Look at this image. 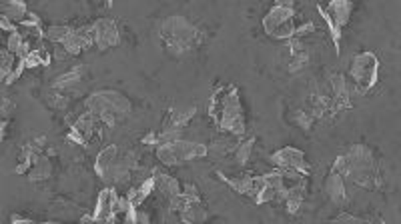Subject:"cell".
<instances>
[{
  "instance_id": "16",
  "label": "cell",
  "mask_w": 401,
  "mask_h": 224,
  "mask_svg": "<svg viewBox=\"0 0 401 224\" xmlns=\"http://www.w3.org/2000/svg\"><path fill=\"white\" fill-rule=\"evenodd\" d=\"M119 198L121 194H117L115 189H105L99 198H97V207H95V218H97V224L103 223L106 218H113L117 216V205H119Z\"/></svg>"
},
{
  "instance_id": "20",
  "label": "cell",
  "mask_w": 401,
  "mask_h": 224,
  "mask_svg": "<svg viewBox=\"0 0 401 224\" xmlns=\"http://www.w3.org/2000/svg\"><path fill=\"white\" fill-rule=\"evenodd\" d=\"M0 15L6 18H10L13 22H24L26 17L31 15L28 12V6L24 4V2H15V0H10V2H2V6H0Z\"/></svg>"
},
{
  "instance_id": "17",
  "label": "cell",
  "mask_w": 401,
  "mask_h": 224,
  "mask_svg": "<svg viewBox=\"0 0 401 224\" xmlns=\"http://www.w3.org/2000/svg\"><path fill=\"white\" fill-rule=\"evenodd\" d=\"M323 190L327 194V198L332 200L333 205L337 207H343L347 203V187H345V178L341 174L329 173L325 176V182H323Z\"/></svg>"
},
{
  "instance_id": "24",
  "label": "cell",
  "mask_w": 401,
  "mask_h": 224,
  "mask_svg": "<svg viewBox=\"0 0 401 224\" xmlns=\"http://www.w3.org/2000/svg\"><path fill=\"white\" fill-rule=\"evenodd\" d=\"M253 144H255V138H249V140H245V142H239L237 144V148H235V158H237V162H249V158H251V153H253Z\"/></svg>"
},
{
  "instance_id": "21",
  "label": "cell",
  "mask_w": 401,
  "mask_h": 224,
  "mask_svg": "<svg viewBox=\"0 0 401 224\" xmlns=\"http://www.w3.org/2000/svg\"><path fill=\"white\" fill-rule=\"evenodd\" d=\"M53 174V160L49 158V155H40L35 160V164L31 166V171H28V180H47L49 176Z\"/></svg>"
},
{
  "instance_id": "3",
  "label": "cell",
  "mask_w": 401,
  "mask_h": 224,
  "mask_svg": "<svg viewBox=\"0 0 401 224\" xmlns=\"http://www.w3.org/2000/svg\"><path fill=\"white\" fill-rule=\"evenodd\" d=\"M161 42L165 51L173 56H187L195 52L205 40L201 28H197L187 17H169L161 22L158 28Z\"/></svg>"
},
{
  "instance_id": "18",
  "label": "cell",
  "mask_w": 401,
  "mask_h": 224,
  "mask_svg": "<svg viewBox=\"0 0 401 224\" xmlns=\"http://www.w3.org/2000/svg\"><path fill=\"white\" fill-rule=\"evenodd\" d=\"M153 180H155V190H157L158 194H163V198H165L169 205H171L173 200H177V198L181 196V192H183V187L179 184V180L173 178V176H169V174L155 171V173H153Z\"/></svg>"
},
{
  "instance_id": "25",
  "label": "cell",
  "mask_w": 401,
  "mask_h": 224,
  "mask_svg": "<svg viewBox=\"0 0 401 224\" xmlns=\"http://www.w3.org/2000/svg\"><path fill=\"white\" fill-rule=\"evenodd\" d=\"M332 224H366V218L353 216V214H349V212H341L337 218H333Z\"/></svg>"
},
{
  "instance_id": "15",
  "label": "cell",
  "mask_w": 401,
  "mask_h": 224,
  "mask_svg": "<svg viewBox=\"0 0 401 224\" xmlns=\"http://www.w3.org/2000/svg\"><path fill=\"white\" fill-rule=\"evenodd\" d=\"M317 10L321 12V17L325 18V20H332L333 24H337L341 31H343V26L349 22V18H351V12H353V2H349V0H333L329 4H325V6H317Z\"/></svg>"
},
{
  "instance_id": "6",
  "label": "cell",
  "mask_w": 401,
  "mask_h": 224,
  "mask_svg": "<svg viewBox=\"0 0 401 224\" xmlns=\"http://www.w3.org/2000/svg\"><path fill=\"white\" fill-rule=\"evenodd\" d=\"M349 85L353 94L366 96L379 80V58L371 51L357 52L349 62Z\"/></svg>"
},
{
  "instance_id": "10",
  "label": "cell",
  "mask_w": 401,
  "mask_h": 224,
  "mask_svg": "<svg viewBox=\"0 0 401 224\" xmlns=\"http://www.w3.org/2000/svg\"><path fill=\"white\" fill-rule=\"evenodd\" d=\"M90 31H92V40H95V49L97 51L113 49V46H117L121 42L117 22L113 18H97L90 24Z\"/></svg>"
},
{
  "instance_id": "13",
  "label": "cell",
  "mask_w": 401,
  "mask_h": 224,
  "mask_svg": "<svg viewBox=\"0 0 401 224\" xmlns=\"http://www.w3.org/2000/svg\"><path fill=\"white\" fill-rule=\"evenodd\" d=\"M87 80H88L87 67H74V69H70L69 72L60 74L58 78H54L53 90L70 96V94H76L81 88L85 87Z\"/></svg>"
},
{
  "instance_id": "2",
  "label": "cell",
  "mask_w": 401,
  "mask_h": 224,
  "mask_svg": "<svg viewBox=\"0 0 401 224\" xmlns=\"http://www.w3.org/2000/svg\"><path fill=\"white\" fill-rule=\"evenodd\" d=\"M209 117L221 132H227L231 137H243L247 130L243 104L235 85L219 87L213 92L209 101Z\"/></svg>"
},
{
  "instance_id": "28",
  "label": "cell",
  "mask_w": 401,
  "mask_h": 224,
  "mask_svg": "<svg viewBox=\"0 0 401 224\" xmlns=\"http://www.w3.org/2000/svg\"><path fill=\"white\" fill-rule=\"evenodd\" d=\"M366 224H385L382 218H366Z\"/></svg>"
},
{
  "instance_id": "1",
  "label": "cell",
  "mask_w": 401,
  "mask_h": 224,
  "mask_svg": "<svg viewBox=\"0 0 401 224\" xmlns=\"http://www.w3.org/2000/svg\"><path fill=\"white\" fill-rule=\"evenodd\" d=\"M332 171L366 190L382 189L384 182L379 160L366 144H351L343 155L333 160Z\"/></svg>"
},
{
  "instance_id": "14",
  "label": "cell",
  "mask_w": 401,
  "mask_h": 224,
  "mask_svg": "<svg viewBox=\"0 0 401 224\" xmlns=\"http://www.w3.org/2000/svg\"><path fill=\"white\" fill-rule=\"evenodd\" d=\"M329 87H332L329 98H332L333 114H337V112H341V110H345V108H351V104H353L351 103L353 90H351V85H349L347 78H345L343 74H335V76H332Z\"/></svg>"
},
{
  "instance_id": "8",
  "label": "cell",
  "mask_w": 401,
  "mask_h": 224,
  "mask_svg": "<svg viewBox=\"0 0 401 224\" xmlns=\"http://www.w3.org/2000/svg\"><path fill=\"white\" fill-rule=\"evenodd\" d=\"M155 155L163 164L174 166V164H183L187 160L207 156L209 155V146H205L201 142H189V140H183V138H174V140L161 142L155 148Z\"/></svg>"
},
{
  "instance_id": "7",
  "label": "cell",
  "mask_w": 401,
  "mask_h": 224,
  "mask_svg": "<svg viewBox=\"0 0 401 224\" xmlns=\"http://www.w3.org/2000/svg\"><path fill=\"white\" fill-rule=\"evenodd\" d=\"M297 18H295V4L279 0L271 6V10L263 18V31L271 38L279 40H291L295 38L297 33Z\"/></svg>"
},
{
  "instance_id": "5",
  "label": "cell",
  "mask_w": 401,
  "mask_h": 224,
  "mask_svg": "<svg viewBox=\"0 0 401 224\" xmlns=\"http://www.w3.org/2000/svg\"><path fill=\"white\" fill-rule=\"evenodd\" d=\"M88 112H92L105 126H115L131 114V101L117 90H99L87 98Z\"/></svg>"
},
{
  "instance_id": "4",
  "label": "cell",
  "mask_w": 401,
  "mask_h": 224,
  "mask_svg": "<svg viewBox=\"0 0 401 224\" xmlns=\"http://www.w3.org/2000/svg\"><path fill=\"white\" fill-rule=\"evenodd\" d=\"M137 166H139V155L135 150H121L115 144L103 148L95 162V171L108 184V189H117L124 184L133 169Z\"/></svg>"
},
{
  "instance_id": "22",
  "label": "cell",
  "mask_w": 401,
  "mask_h": 224,
  "mask_svg": "<svg viewBox=\"0 0 401 224\" xmlns=\"http://www.w3.org/2000/svg\"><path fill=\"white\" fill-rule=\"evenodd\" d=\"M0 60H2V64H0V67H2V69H0L2 70V78L6 80V78H8V76L17 70L20 58H18L17 54H13L10 51L2 49V51H0Z\"/></svg>"
},
{
  "instance_id": "26",
  "label": "cell",
  "mask_w": 401,
  "mask_h": 224,
  "mask_svg": "<svg viewBox=\"0 0 401 224\" xmlns=\"http://www.w3.org/2000/svg\"><path fill=\"white\" fill-rule=\"evenodd\" d=\"M121 224H139V218H137V208L133 207L129 212H124L121 216Z\"/></svg>"
},
{
  "instance_id": "12",
  "label": "cell",
  "mask_w": 401,
  "mask_h": 224,
  "mask_svg": "<svg viewBox=\"0 0 401 224\" xmlns=\"http://www.w3.org/2000/svg\"><path fill=\"white\" fill-rule=\"evenodd\" d=\"M101 126H105V124L99 121L92 112L85 110V112L74 121V124L70 126L69 138L74 140L76 144H88L92 138L97 137V132H99Z\"/></svg>"
},
{
  "instance_id": "29",
  "label": "cell",
  "mask_w": 401,
  "mask_h": 224,
  "mask_svg": "<svg viewBox=\"0 0 401 224\" xmlns=\"http://www.w3.org/2000/svg\"><path fill=\"white\" fill-rule=\"evenodd\" d=\"M99 224H117V216H113V218H106V221H103V223Z\"/></svg>"
},
{
  "instance_id": "27",
  "label": "cell",
  "mask_w": 401,
  "mask_h": 224,
  "mask_svg": "<svg viewBox=\"0 0 401 224\" xmlns=\"http://www.w3.org/2000/svg\"><path fill=\"white\" fill-rule=\"evenodd\" d=\"M81 224H97V218H95V214H85V216L81 218Z\"/></svg>"
},
{
  "instance_id": "9",
  "label": "cell",
  "mask_w": 401,
  "mask_h": 224,
  "mask_svg": "<svg viewBox=\"0 0 401 224\" xmlns=\"http://www.w3.org/2000/svg\"><path fill=\"white\" fill-rule=\"evenodd\" d=\"M195 114H197V106H171L165 114L158 140L167 142V140L179 138V132H183V128L195 119Z\"/></svg>"
},
{
  "instance_id": "11",
  "label": "cell",
  "mask_w": 401,
  "mask_h": 224,
  "mask_svg": "<svg viewBox=\"0 0 401 224\" xmlns=\"http://www.w3.org/2000/svg\"><path fill=\"white\" fill-rule=\"evenodd\" d=\"M271 162L277 169H285V171H295L301 174H309V162L305 153H301L295 146H283L281 150L271 155Z\"/></svg>"
},
{
  "instance_id": "23",
  "label": "cell",
  "mask_w": 401,
  "mask_h": 224,
  "mask_svg": "<svg viewBox=\"0 0 401 224\" xmlns=\"http://www.w3.org/2000/svg\"><path fill=\"white\" fill-rule=\"evenodd\" d=\"M291 122H293L295 126H299L301 130H311L315 126V122H317V119H315L309 110H293V112H291Z\"/></svg>"
},
{
  "instance_id": "19",
  "label": "cell",
  "mask_w": 401,
  "mask_h": 224,
  "mask_svg": "<svg viewBox=\"0 0 401 224\" xmlns=\"http://www.w3.org/2000/svg\"><path fill=\"white\" fill-rule=\"evenodd\" d=\"M155 192V180H153V176L151 178H147V180H142L139 187H135V189H131L124 196L129 198V203L133 205L135 208H139L151 194Z\"/></svg>"
}]
</instances>
